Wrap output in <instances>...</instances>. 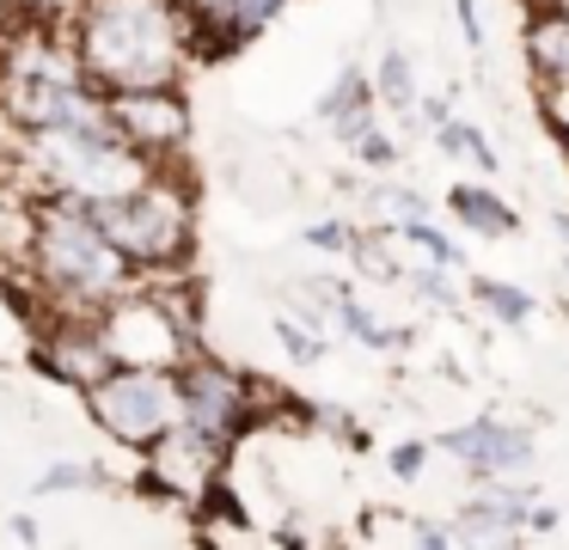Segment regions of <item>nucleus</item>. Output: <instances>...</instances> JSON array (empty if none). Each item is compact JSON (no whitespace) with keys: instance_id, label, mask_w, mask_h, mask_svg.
<instances>
[{"instance_id":"nucleus-27","label":"nucleus","mask_w":569,"mask_h":550,"mask_svg":"<svg viewBox=\"0 0 569 550\" xmlns=\"http://www.w3.org/2000/svg\"><path fill=\"white\" fill-rule=\"evenodd\" d=\"M295 7V0H233V37L239 43H251V37H263L282 12Z\"/></svg>"},{"instance_id":"nucleus-3","label":"nucleus","mask_w":569,"mask_h":550,"mask_svg":"<svg viewBox=\"0 0 569 550\" xmlns=\"http://www.w3.org/2000/svg\"><path fill=\"white\" fill-rule=\"evenodd\" d=\"M104 239L141 269V276H184L190 251H197V196L184 178H172V166H160L148 183L92 202Z\"/></svg>"},{"instance_id":"nucleus-22","label":"nucleus","mask_w":569,"mask_h":550,"mask_svg":"<svg viewBox=\"0 0 569 550\" xmlns=\"http://www.w3.org/2000/svg\"><path fill=\"white\" fill-rule=\"evenodd\" d=\"M74 489H111V471L92 459H56L38 477V496H74Z\"/></svg>"},{"instance_id":"nucleus-28","label":"nucleus","mask_w":569,"mask_h":550,"mask_svg":"<svg viewBox=\"0 0 569 550\" xmlns=\"http://www.w3.org/2000/svg\"><path fill=\"white\" fill-rule=\"evenodd\" d=\"M349 153H356V159H361V166H368V171H392V166H398V153H405V147H398L392 134H386V122H373V129L361 134L356 147H349Z\"/></svg>"},{"instance_id":"nucleus-35","label":"nucleus","mask_w":569,"mask_h":550,"mask_svg":"<svg viewBox=\"0 0 569 550\" xmlns=\"http://www.w3.org/2000/svg\"><path fill=\"white\" fill-rule=\"evenodd\" d=\"M551 7H557V12H563V19H569V0H551Z\"/></svg>"},{"instance_id":"nucleus-26","label":"nucleus","mask_w":569,"mask_h":550,"mask_svg":"<svg viewBox=\"0 0 569 550\" xmlns=\"http://www.w3.org/2000/svg\"><path fill=\"white\" fill-rule=\"evenodd\" d=\"M300 239H307L312 251H325V257H356V244H361V227H356V220H337V214H325V220H307V227H300Z\"/></svg>"},{"instance_id":"nucleus-8","label":"nucleus","mask_w":569,"mask_h":550,"mask_svg":"<svg viewBox=\"0 0 569 550\" xmlns=\"http://www.w3.org/2000/svg\"><path fill=\"white\" fill-rule=\"evenodd\" d=\"M227 452H233V447H221L214 434L178 422V428H166V434L141 452L136 489H141V496H160V501H197L214 477H227Z\"/></svg>"},{"instance_id":"nucleus-33","label":"nucleus","mask_w":569,"mask_h":550,"mask_svg":"<svg viewBox=\"0 0 569 550\" xmlns=\"http://www.w3.org/2000/svg\"><path fill=\"white\" fill-rule=\"evenodd\" d=\"M557 526H563V513H557L551 501H532V513H527V538H551Z\"/></svg>"},{"instance_id":"nucleus-30","label":"nucleus","mask_w":569,"mask_h":550,"mask_svg":"<svg viewBox=\"0 0 569 550\" xmlns=\"http://www.w3.org/2000/svg\"><path fill=\"white\" fill-rule=\"evenodd\" d=\"M453 19H459L466 49H471V56H483V12H478V0H453Z\"/></svg>"},{"instance_id":"nucleus-13","label":"nucleus","mask_w":569,"mask_h":550,"mask_svg":"<svg viewBox=\"0 0 569 550\" xmlns=\"http://www.w3.org/2000/svg\"><path fill=\"white\" fill-rule=\"evenodd\" d=\"M319 122H331V134L343 147H356L361 134L380 122V98H373V73H361L356 61H349L343 73H337L331 86H325V98H319Z\"/></svg>"},{"instance_id":"nucleus-6","label":"nucleus","mask_w":569,"mask_h":550,"mask_svg":"<svg viewBox=\"0 0 569 550\" xmlns=\"http://www.w3.org/2000/svg\"><path fill=\"white\" fill-rule=\"evenodd\" d=\"M87 416L99 434H111L117 447L148 452L166 428L184 422V398H178V367H111L99 386L80 391Z\"/></svg>"},{"instance_id":"nucleus-23","label":"nucleus","mask_w":569,"mask_h":550,"mask_svg":"<svg viewBox=\"0 0 569 550\" xmlns=\"http://www.w3.org/2000/svg\"><path fill=\"white\" fill-rule=\"evenodd\" d=\"M270 330H276V342L288 349V361H295V367H319V361H325V330L307 324L300 312L270 318Z\"/></svg>"},{"instance_id":"nucleus-14","label":"nucleus","mask_w":569,"mask_h":550,"mask_svg":"<svg viewBox=\"0 0 569 550\" xmlns=\"http://www.w3.org/2000/svg\"><path fill=\"white\" fill-rule=\"evenodd\" d=\"M447 214H453L466 232H478V239H515V232H520V214L483 178L453 183V190H447Z\"/></svg>"},{"instance_id":"nucleus-20","label":"nucleus","mask_w":569,"mask_h":550,"mask_svg":"<svg viewBox=\"0 0 569 550\" xmlns=\"http://www.w3.org/2000/svg\"><path fill=\"white\" fill-rule=\"evenodd\" d=\"M471 300H478L483 312L496 318V324H508V330H520V324H532V318H539V300H532L527 288H515V281H496V276H478V281H471Z\"/></svg>"},{"instance_id":"nucleus-9","label":"nucleus","mask_w":569,"mask_h":550,"mask_svg":"<svg viewBox=\"0 0 569 550\" xmlns=\"http://www.w3.org/2000/svg\"><path fill=\"white\" fill-rule=\"evenodd\" d=\"M435 452H447L471 477H527L539 464V434L527 422H508V416H471L459 428H441Z\"/></svg>"},{"instance_id":"nucleus-15","label":"nucleus","mask_w":569,"mask_h":550,"mask_svg":"<svg viewBox=\"0 0 569 550\" xmlns=\"http://www.w3.org/2000/svg\"><path fill=\"white\" fill-rule=\"evenodd\" d=\"M520 49H527V68L539 73V80L569 86V19L557 7H527V37H520Z\"/></svg>"},{"instance_id":"nucleus-7","label":"nucleus","mask_w":569,"mask_h":550,"mask_svg":"<svg viewBox=\"0 0 569 550\" xmlns=\"http://www.w3.org/2000/svg\"><path fill=\"white\" fill-rule=\"evenodd\" d=\"M178 398H184V422L190 428L214 434L221 447H239V440L258 428V403L270 398V386H258L251 373L221 367V361H209V354L197 349L184 367H178Z\"/></svg>"},{"instance_id":"nucleus-25","label":"nucleus","mask_w":569,"mask_h":550,"mask_svg":"<svg viewBox=\"0 0 569 550\" xmlns=\"http://www.w3.org/2000/svg\"><path fill=\"white\" fill-rule=\"evenodd\" d=\"M405 288L417 293L422 306H441V312H453V306H459V281H453V269L435 263V257H417V269L405 276Z\"/></svg>"},{"instance_id":"nucleus-21","label":"nucleus","mask_w":569,"mask_h":550,"mask_svg":"<svg viewBox=\"0 0 569 550\" xmlns=\"http://www.w3.org/2000/svg\"><path fill=\"white\" fill-rule=\"evenodd\" d=\"M435 147H441L447 159H466L478 178H490L502 159H496V147H490V134L478 129V122H466V117H447L441 129H435Z\"/></svg>"},{"instance_id":"nucleus-31","label":"nucleus","mask_w":569,"mask_h":550,"mask_svg":"<svg viewBox=\"0 0 569 550\" xmlns=\"http://www.w3.org/2000/svg\"><path fill=\"white\" fill-rule=\"evenodd\" d=\"M447 117H453V98H447V92H422V98H417V117H410V122L435 134V129H441Z\"/></svg>"},{"instance_id":"nucleus-32","label":"nucleus","mask_w":569,"mask_h":550,"mask_svg":"<svg viewBox=\"0 0 569 550\" xmlns=\"http://www.w3.org/2000/svg\"><path fill=\"white\" fill-rule=\"evenodd\" d=\"M13 7L26 12V19H56V24H62L68 12L80 7V0H13Z\"/></svg>"},{"instance_id":"nucleus-10","label":"nucleus","mask_w":569,"mask_h":550,"mask_svg":"<svg viewBox=\"0 0 569 550\" xmlns=\"http://www.w3.org/2000/svg\"><path fill=\"white\" fill-rule=\"evenodd\" d=\"M111 98V129L148 159H172L190 147V104L178 86H141V92H104Z\"/></svg>"},{"instance_id":"nucleus-18","label":"nucleus","mask_w":569,"mask_h":550,"mask_svg":"<svg viewBox=\"0 0 569 550\" xmlns=\"http://www.w3.org/2000/svg\"><path fill=\"white\" fill-rule=\"evenodd\" d=\"M190 19V37H197V61L209 56H233L239 37H233V0H178Z\"/></svg>"},{"instance_id":"nucleus-17","label":"nucleus","mask_w":569,"mask_h":550,"mask_svg":"<svg viewBox=\"0 0 569 550\" xmlns=\"http://www.w3.org/2000/svg\"><path fill=\"white\" fill-rule=\"evenodd\" d=\"M337 330H343L349 342H361V349H380V354H398L410 342L405 324H386V318L373 312L368 300H356V293H343V300H337Z\"/></svg>"},{"instance_id":"nucleus-4","label":"nucleus","mask_w":569,"mask_h":550,"mask_svg":"<svg viewBox=\"0 0 569 550\" xmlns=\"http://www.w3.org/2000/svg\"><path fill=\"white\" fill-rule=\"evenodd\" d=\"M26 147V171H38L43 190L80 196V202H111V196L136 190L160 171V159H148L141 147H129L123 134H62V129H19Z\"/></svg>"},{"instance_id":"nucleus-12","label":"nucleus","mask_w":569,"mask_h":550,"mask_svg":"<svg viewBox=\"0 0 569 550\" xmlns=\"http://www.w3.org/2000/svg\"><path fill=\"white\" fill-rule=\"evenodd\" d=\"M532 501L539 496H532L520 477H478V489L453 508L459 544H520V538H527Z\"/></svg>"},{"instance_id":"nucleus-29","label":"nucleus","mask_w":569,"mask_h":550,"mask_svg":"<svg viewBox=\"0 0 569 550\" xmlns=\"http://www.w3.org/2000/svg\"><path fill=\"white\" fill-rule=\"evenodd\" d=\"M429 452H435V440H398V447L386 452V464H392L398 483H417V477L429 471Z\"/></svg>"},{"instance_id":"nucleus-36","label":"nucleus","mask_w":569,"mask_h":550,"mask_svg":"<svg viewBox=\"0 0 569 550\" xmlns=\"http://www.w3.org/2000/svg\"><path fill=\"white\" fill-rule=\"evenodd\" d=\"M563 281H569V257H563Z\"/></svg>"},{"instance_id":"nucleus-19","label":"nucleus","mask_w":569,"mask_h":550,"mask_svg":"<svg viewBox=\"0 0 569 550\" xmlns=\"http://www.w3.org/2000/svg\"><path fill=\"white\" fill-rule=\"evenodd\" d=\"M373 98H380L392 117H417V98H422V86H417V61L405 56V49H386L380 61H373Z\"/></svg>"},{"instance_id":"nucleus-11","label":"nucleus","mask_w":569,"mask_h":550,"mask_svg":"<svg viewBox=\"0 0 569 550\" xmlns=\"http://www.w3.org/2000/svg\"><path fill=\"white\" fill-rule=\"evenodd\" d=\"M38 361L50 379H62V386L87 391L99 386L104 373H111V349H104V330H99V312H56L50 324H43L38 337Z\"/></svg>"},{"instance_id":"nucleus-34","label":"nucleus","mask_w":569,"mask_h":550,"mask_svg":"<svg viewBox=\"0 0 569 550\" xmlns=\"http://www.w3.org/2000/svg\"><path fill=\"white\" fill-rule=\"evenodd\" d=\"M551 232H557V244H563V251H569V214H563V208H557V214H551Z\"/></svg>"},{"instance_id":"nucleus-5","label":"nucleus","mask_w":569,"mask_h":550,"mask_svg":"<svg viewBox=\"0 0 569 550\" xmlns=\"http://www.w3.org/2000/svg\"><path fill=\"white\" fill-rule=\"evenodd\" d=\"M99 330L117 367H184L197 354V318L178 288L160 276H141L117 300L99 306Z\"/></svg>"},{"instance_id":"nucleus-1","label":"nucleus","mask_w":569,"mask_h":550,"mask_svg":"<svg viewBox=\"0 0 569 550\" xmlns=\"http://www.w3.org/2000/svg\"><path fill=\"white\" fill-rule=\"evenodd\" d=\"M68 37L99 92L178 86L197 61V37L178 0H80L68 12Z\"/></svg>"},{"instance_id":"nucleus-2","label":"nucleus","mask_w":569,"mask_h":550,"mask_svg":"<svg viewBox=\"0 0 569 550\" xmlns=\"http://www.w3.org/2000/svg\"><path fill=\"white\" fill-rule=\"evenodd\" d=\"M26 269L43 281V293H50L62 312H99L104 300H117L123 288L141 281V269L104 239L92 202L56 196V190H43L38 202H31Z\"/></svg>"},{"instance_id":"nucleus-24","label":"nucleus","mask_w":569,"mask_h":550,"mask_svg":"<svg viewBox=\"0 0 569 550\" xmlns=\"http://www.w3.org/2000/svg\"><path fill=\"white\" fill-rule=\"evenodd\" d=\"M392 239H398V244H410L417 257H435V263L459 269V244H453V232L435 227L429 214H422V220H405V227H392Z\"/></svg>"},{"instance_id":"nucleus-37","label":"nucleus","mask_w":569,"mask_h":550,"mask_svg":"<svg viewBox=\"0 0 569 550\" xmlns=\"http://www.w3.org/2000/svg\"><path fill=\"white\" fill-rule=\"evenodd\" d=\"M373 7H386V0H373Z\"/></svg>"},{"instance_id":"nucleus-16","label":"nucleus","mask_w":569,"mask_h":550,"mask_svg":"<svg viewBox=\"0 0 569 550\" xmlns=\"http://www.w3.org/2000/svg\"><path fill=\"white\" fill-rule=\"evenodd\" d=\"M356 196H361V214L373 220V227H405V220H422L429 214V196L422 190H410V183H398V178H368V183H356Z\"/></svg>"}]
</instances>
